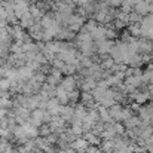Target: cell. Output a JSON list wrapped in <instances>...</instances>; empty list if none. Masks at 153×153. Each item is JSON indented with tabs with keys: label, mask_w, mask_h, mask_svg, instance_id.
Returning <instances> with one entry per match:
<instances>
[{
	"label": "cell",
	"mask_w": 153,
	"mask_h": 153,
	"mask_svg": "<svg viewBox=\"0 0 153 153\" xmlns=\"http://www.w3.org/2000/svg\"><path fill=\"white\" fill-rule=\"evenodd\" d=\"M48 116L45 114V111L43 110H40V108H36L34 111H33V114H31V122H33V126H39L45 119H46Z\"/></svg>",
	"instance_id": "6da1fadb"
},
{
	"label": "cell",
	"mask_w": 153,
	"mask_h": 153,
	"mask_svg": "<svg viewBox=\"0 0 153 153\" xmlns=\"http://www.w3.org/2000/svg\"><path fill=\"white\" fill-rule=\"evenodd\" d=\"M150 0H143V1H140V3H137L134 7H135V12L138 13V15H146V13H149L150 12Z\"/></svg>",
	"instance_id": "7a4b0ae2"
},
{
	"label": "cell",
	"mask_w": 153,
	"mask_h": 153,
	"mask_svg": "<svg viewBox=\"0 0 153 153\" xmlns=\"http://www.w3.org/2000/svg\"><path fill=\"white\" fill-rule=\"evenodd\" d=\"M111 48H113V42H110V40H101V42H98V53L100 55L110 53Z\"/></svg>",
	"instance_id": "3957f363"
},
{
	"label": "cell",
	"mask_w": 153,
	"mask_h": 153,
	"mask_svg": "<svg viewBox=\"0 0 153 153\" xmlns=\"http://www.w3.org/2000/svg\"><path fill=\"white\" fill-rule=\"evenodd\" d=\"M61 86L67 91V92H71V91H74V86H76V80L71 77V76H67L65 79H62V82H61Z\"/></svg>",
	"instance_id": "277c9868"
},
{
	"label": "cell",
	"mask_w": 153,
	"mask_h": 153,
	"mask_svg": "<svg viewBox=\"0 0 153 153\" xmlns=\"http://www.w3.org/2000/svg\"><path fill=\"white\" fill-rule=\"evenodd\" d=\"M122 110H123V108H122L120 105L114 104L113 107L108 108V113H110L111 119H114V120H122Z\"/></svg>",
	"instance_id": "5b68a950"
},
{
	"label": "cell",
	"mask_w": 153,
	"mask_h": 153,
	"mask_svg": "<svg viewBox=\"0 0 153 153\" xmlns=\"http://www.w3.org/2000/svg\"><path fill=\"white\" fill-rule=\"evenodd\" d=\"M74 150H77V152H83V150H88L89 149V144H88V141L85 140V138H77L74 143H73V146H71Z\"/></svg>",
	"instance_id": "8992f818"
},
{
	"label": "cell",
	"mask_w": 153,
	"mask_h": 153,
	"mask_svg": "<svg viewBox=\"0 0 153 153\" xmlns=\"http://www.w3.org/2000/svg\"><path fill=\"white\" fill-rule=\"evenodd\" d=\"M31 74H33V70H31L30 67H22V68L18 70V76H19V79H22V80L31 79Z\"/></svg>",
	"instance_id": "52a82bcc"
},
{
	"label": "cell",
	"mask_w": 153,
	"mask_h": 153,
	"mask_svg": "<svg viewBox=\"0 0 153 153\" xmlns=\"http://www.w3.org/2000/svg\"><path fill=\"white\" fill-rule=\"evenodd\" d=\"M147 98H149V95H147L146 92H138V94H134V101L137 102L138 105L144 104V102L147 101Z\"/></svg>",
	"instance_id": "ba28073f"
},
{
	"label": "cell",
	"mask_w": 153,
	"mask_h": 153,
	"mask_svg": "<svg viewBox=\"0 0 153 153\" xmlns=\"http://www.w3.org/2000/svg\"><path fill=\"white\" fill-rule=\"evenodd\" d=\"M85 140L88 141V144H92V146H95V144H98V143H100V138H98L94 132H86Z\"/></svg>",
	"instance_id": "9c48e42d"
},
{
	"label": "cell",
	"mask_w": 153,
	"mask_h": 153,
	"mask_svg": "<svg viewBox=\"0 0 153 153\" xmlns=\"http://www.w3.org/2000/svg\"><path fill=\"white\" fill-rule=\"evenodd\" d=\"M95 86H97V82H95V79H92V77H88V80L83 83V89H85V91H94Z\"/></svg>",
	"instance_id": "30bf717a"
},
{
	"label": "cell",
	"mask_w": 153,
	"mask_h": 153,
	"mask_svg": "<svg viewBox=\"0 0 153 153\" xmlns=\"http://www.w3.org/2000/svg\"><path fill=\"white\" fill-rule=\"evenodd\" d=\"M129 33H131L132 36H140V34H141V25H140V24H131Z\"/></svg>",
	"instance_id": "8fae6325"
},
{
	"label": "cell",
	"mask_w": 153,
	"mask_h": 153,
	"mask_svg": "<svg viewBox=\"0 0 153 153\" xmlns=\"http://www.w3.org/2000/svg\"><path fill=\"white\" fill-rule=\"evenodd\" d=\"M30 13H31V16H33L34 19H39V18L43 16V12H42L39 7H36V6H33V7L30 9Z\"/></svg>",
	"instance_id": "7c38bea8"
},
{
	"label": "cell",
	"mask_w": 153,
	"mask_h": 153,
	"mask_svg": "<svg viewBox=\"0 0 153 153\" xmlns=\"http://www.w3.org/2000/svg\"><path fill=\"white\" fill-rule=\"evenodd\" d=\"M113 149H114V141H111V140L104 141V144H102V150L104 152H111Z\"/></svg>",
	"instance_id": "4fadbf2b"
},
{
	"label": "cell",
	"mask_w": 153,
	"mask_h": 153,
	"mask_svg": "<svg viewBox=\"0 0 153 153\" xmlns=\"http://www.w3.org/2000/svg\"><path fill=\"white\" fill-rule=\"evenodd\" d=\"M138 125H140V119H138V117H131V119L126 120V126H128V128H132V126L135 128V126H138Z\"/></svg>",
	"instance_id": "5bb4252c"
},
{
	"label": "cell",
	"mask_w": 153,
	"mask_h": 153,
	"mask_svg": "<svg viewBox=\"0 0 153 153\" xmlns=\"http://www.w3.org/2000/svg\"><path fill=\"white\" fill-rule=\"evenodd\" d=\"M113 128H114V132L116 134H122L125 131V126L120 125V123H113Z\"/></svg>",
	"instance_id": "9a60e30c"
},
{
	"label": "cell",
	"mask_w": 153,
	"mask_h": 153,
	"mask_svg": "<svg viewBox=\"0 0 153 153\" xmlns=\"http://www.w3.org/2000/svg\"><path fill=\"white\" fill-rule=\"evenodd\" d=\"M6 18H9V15H7L6 9L3 7V4H0V21H4Z\"/></svg>",
	"instance_id": "2e32d148"
},
{
	"label": "cell",
	"mask_w": 153,
	"mask_h": 153,
	"mask_svg": "<svg viewBox=\"0 0 153 153\" xmlns=\"http://www.w3.org/2000/svg\"><path fill=\"white\" fill-rule=\"evenodd\" d=\"M10 85V80L9 79H4V80H0V89H7Z\"/></svg>",
	"instance_id": "e0dca14e"
},
{
	"label": "cell",
	"mask_w": 153,
	"mask_h": 153,
	"mask_svg": "<svg viewBox=\"0 0 153 153\" xmlns=\"http://www.w3.org/2000/svg\"><path fill=\"white\" fill-rule=\"evenodd\" d=\"M122 3H123V0H110V1H108V4H110L111 7H117V6H122Z\"/></svg>",
	"instance_id": "ac0fdd59"
},
{
	"label": "cell",
	"mask_w": 153,
	"mask_h": 153,
	"mask_svg": "<svg viewBox=\"0 0 153 153\" xmlns=\"http://www.w3.org/2000/svg\"><path fill=\"white\" fill-rule=\"evenodd\" d=\"M6 105H10V101L6 100V98H0V108L6 107Z\"/></svg>",
	"instance_id": "d6986e66"
},
{
	"label": "cell",
	"mask_w": 153,
	"mask_h": 153,
	"mask_svg": "<svg viewBox=\"0 0 153 153\" xmlns=\"http://www.w3.org/2000/svg\"><path fill=\"white\" fill-rule=\"evenodd\" d=\"M77 97H79V94H77L76 91H71V92H68V98H70V100H77Z\"/></svg>",
	"instance_id": "ffe728a7"
},
{
	"label": "cell",
	"mask_w": 153,
	"mask_h": 153,
	"mask_svg": "<svg viewBox=\"0 0 153 153\" xmlns=\"http://www.w3.org/2000/svg\"><path fill=\"white\" fill-rule=\"evenodd\" d=\"M6 116V110L4 108H0V119H3Z\"/></svg>",
	"instance_id": "44dd1931"
}]
</instances>
